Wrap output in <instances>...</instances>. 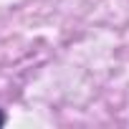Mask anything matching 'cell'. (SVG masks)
<instances>
[{
    "mask_svg": "<svg viewBox=\"0 0 129 129\" xmlns=\"http://www.w3.org/2000/svg\"><path fill=\"white\" fill-rule=\"evenodd\" d=\"M3 124H5V114H3V111H0V126H3Z\"/></svg>",
    "mask_w": 129,
    "mask_h": 129,
    "instance_id": "6da1fadb",
    "label": "cell"
}]
</instances>
